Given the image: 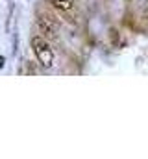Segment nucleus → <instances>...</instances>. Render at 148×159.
Instances as JSON below:
<instances>
[{"label": "nucleus", "mask_w": 148, "mask_h": 159, "mask_svg": "<svg viewBox=\"0 0 148 159\" xmlns=\"http://www.w3.org/2000/svg\"><path fill=\"white\" fill-rule=\"evenodd\" d=\"M32 50H34L37 61H39V65L43 69H50L54 65V50H52L50 43L44 39L43 35L32 37Z\"/></svg>", "instance_id": "f257e3e1"}, {"label": "nucleus", "mask_w": 148, "mask_h": 159, "mask_svg": "<svg viewBox=\"0 0 148 159\" xmlns=\"http://www.w3.org/2000/svg\"><path fill=\"white\" fill-rule=\"evenodd\" d=\"M37 26H39L41 34L46 35V37H56L58 32H59V20L56 17L48 15V13H43V15L37 17Z\"/></svg>", "instance_id": "f03ea898"}, {"label": "nucleus", "mask_w": 148, "mask_h": 159, "mask_svg": "<svg viewBox=\"0 0 148 159\" xmlns=\"http://www.w3.org/2000/svg\"><path fill=\"white\" fill-rule=\"evenodd\" d=\"M48 2L59 11H71L74 7V0H48Z\"/></svg>", "instance_id": "7ed1b4c3"}, {"label": "nucleus", "mask_w": 148, "mask_h": 159, "mask_svg": "<svg viewBox=\"0 0 148 159\" xmlns=\"http://www.w3.org/2000/svg\"><path fill=\"white\" fill-rule=\"evenodd\" d=\"M143 19H145V20L148 22V7L145 9V11H143Z\"/></svg>", "instance_id": "20e7f679"}]
</instances>
